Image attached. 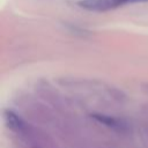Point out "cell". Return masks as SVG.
<instances>
[{
    "label": "cell",
    "mask_w": 148,
    "mask_h": 148,
    "mask_svg": "<svg viewBox=\"0 0 148 148\" xmlns=\"http://www.w3.org/2000/svg\"><path fill=\"white\" fill-rule=\"evenodd\" d=\"M128 2H131V0H81L77 2V5L79 7L89 12L103 13L116 9Z\"/></svg>",
    "instance_id": "1"
},
{
    "label": "cell",
    "mask_w": 148,
    "mask_h": 148,
    "mask_svg": "<svg viewBox=\"0 0 148 148\" xmlns=\"http://www.w3.org/2000/svg\"><path fill=\"white\" fill-rule=\"evenodd\" d=\"M90 117L96 120L97 123L106 126L108 128H111L113 131H118V132H124L127 130V124L117 117L113 116H109V114H104V113H91Z\"/></svg>",
    "instance_id": "2"
},
{
    "label": "cell",
    "mask_w": 148,
    "mask_h": 148,
    "mask_svg": "<svg viewBox=\"0 0 148 148\" xmlns=\"http://www.w3.org/2000/svg\"><path fill=\"white\" fill-rule=\"evenodd\" d=\"M3 121L9 130H12L16 133H21L24 130V121L21 119V117L18 114H16L12 110H5Z\"/></svg>",
    "instance_id": "3"
},
{
    "label": "cell",
    "mask_w": 148,
    "mask_h": 148,
    "mask_svg": "<svg viewBox=\"0 0 148 148\" xmlns=\"http://www.w3.org/2000/svg\"><path fill=\"white\" fill-rule=\"evenodd\" d=\"M141 90H142L146 95H148V82H147V83L141 84Z\"/></svg>",
    "instance_id": "4"
},
{
    "label": "cell",
    "mask_w": 148,
    "mask_h": 148,
    "mask_svg": "<svg viewBox=\"0 0 148 148\" xmlns=\"http://www.w3.org/2000/svg\"><path fill=\"white\" fill-rule=\"evenodd\" d=\"M146 1H148V0H131V3L132 2H146Z\"/></svg>",
    "instance_id": "5"
}]
</instances>
